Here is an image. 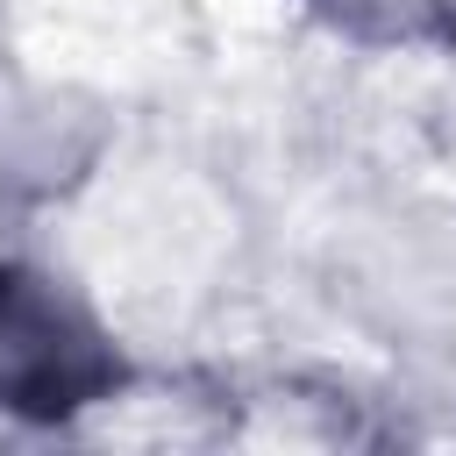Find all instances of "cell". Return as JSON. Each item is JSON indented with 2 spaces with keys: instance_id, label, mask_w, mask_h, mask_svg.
Here are the masks:
<instances>
[{
  "instance_id": "6da1fadb",
  "label": "cell",
  "mask_w": 456,
  "mask_h": 456,
  "mask_svg": "<svg viewBox=\"0 0 456 456\" xmlns=\"http://www.w3.org/2000/svg\"><path fill=\"white\" fill-rule=\"evenodd\" d=\"M100 378H107L100 335L57 292H43V278L0 271V399L64 406V399H86Z\"/></svg>"
},
{
  "instance_id": "3957f363",
  "label": "cell",
  "mask_w": 456,
  "mask_h": 456,
  "mask_svg": "<svg viewBox=\"0 0 456 456\" xmlns=\"http://www.w3.org/2000/svg\"><path fill=\"white\" fill-rule=\"evenodd\" d=\"M321 7L356 36H413V28L435 21L442 0H321Z\"/></svg>"
},
{
  "instance_id": "7a4b0ae2",
  "label": "cell",
  "mask_w": 456,
  "mask_h": 456,
  "mask_svg": "<svg viewBox=\"0 0 456 456\" xmlns=\"http://www.w3.org/2000/svg\"><path fill=\"white\" fill-rule=\"evenodd\" d=\"M78 157L86 135L57 93H14L0 107V178H64Z\"/></svg>"
}]
</instances>
